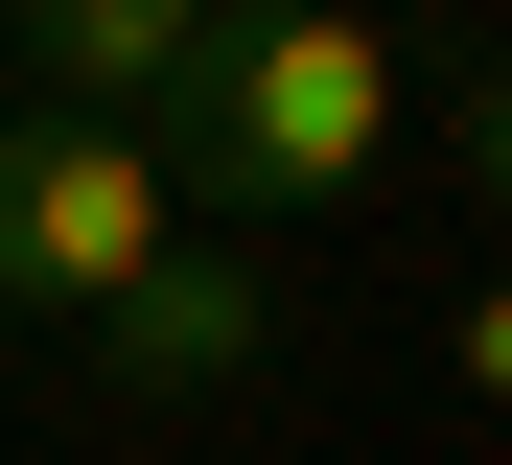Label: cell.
<instances>
[{
    "mask_svg": "<svg viewBox=\"0 0 512 465\" xmlns=\"http://www.w3.org/2000/svg\"><path fill=\"white\" fill-rule=\"evenodd\" d=\"M419 140V47L350 24V0H233L163 93V186H187V233H303V210H373V163Z\"/></svg>",
    "mask_w": 512,
    "mask_h": 465,
    "instance_id": "1",
    "label": "cell"
},
{
    "mask_svg": "<svg viewBox=\"0 0 512 465\" xmlns=\"http://www.w3.org/2000/svg\"><path fill=\"white\" fill-rule=\"evenodd\" d=\"M187 256V186H163V140H117V117H24L0 93V326H94V303H140V279Z\"/></svg>",
    "mask_w": 512,
    "mask_h": 465,
    "instance_id": "2",
    "label": "cell"
},
{
    "mask_svg": "<svg viewBox=\"0 0 512 465\" xmlns=\"http://www.w3.org/2000/svg\"><path fill=\"white\" fill-rule=\"evenodd\" d=\"M256 372H280V256H233V233H187L140 303L70 326V396L94 419H210V396H256Z\"/></svg>",
    "mask_w": 512,
    "mask_h": 465,
    "instance_id": "3",
    "label": "cell"
},
{
    "mask_svg": "<svg viewBox=\"0 0 512 465\" xmlns=\"http://www.w3.org/2000/svg\"><path fill=\"white\" fill-rule=\"evenodd\" d=\"M187 0H24V117H117V140H163V93H187Z\"/></svg>",
    "mask_w": 512,
    "mask_h": 465,
    "instance_id": "4",
    "label": "cell"
},
{
    "mask_svg": "<svg viewBox=\"0 0 512 465\" xmlns=\"http://www.w3.org/2000/svg\"><path fill=\"white\" fill-rule=\"evenodd\" d=\"M419 117H443V186H466V210H489V256H512V24L419 47Z\"/></svg>",
    "mask_w": 512,
    "mask_h": 465,
    "instance_id": "5",
    "label": "cell"
},
{
    "mask_svg": "<svg viewBox=\"0 0 512 465\" xmlns=\"http://www.w3.org/2000/svg\"><path fill=\"white\" fill-rule=\"evenodd\" d=\"M443 372H466V396L512 419V256H489V279H466V303H443Z\"/></svg>",
    "mask_w": 512,
    "mask_h": 465,
    "instance_id": "6",
    "label": "cell"
}]
</instances>
